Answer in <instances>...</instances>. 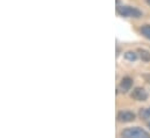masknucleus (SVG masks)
<instances>
[{
	"label": "nucleus",
	"mask_w": 150,
	"mask_h": 138,
	"mask_svg": "<svg viewBox=\"0 0 150 138\" xmlns=\"http://www.w3.org/2000/svg\"><path fill=\"white\" fill-rule=\"evenodd\" d=\"M121 136L123 138H150V134L140 127H132L122 130Z\"/></svg>",
	"instance_id": "obj_1"
},
{
	"label": "nucleus",
	"mask_w": 150,
	"mask_h": 138,
	"mask_svg": "<svg viewBox=\"0 0 150 138\" xmlns=\"http://www.w3.org/2000/svg\"><path fill=\"white\" fill-rule=\"evenodd\" d=\"M116 12L119 15L123 16V18H134V19H139L142 16V12L140 9H137L136 7H132V6H117L116 7Z\"/></svg>",
	"instance_id": "obj_2"
},
{
	"label": "nucleus",
	"mask_w": 150,
	"mask_h": 138,
	"mask_svg": "<svg viewBox=\"0 0 150 138\" xmlns=\"http://www.w3.org/2000/svg\"><path fill=\"white\" fill-rule=\"evenodd\" d=\"M116 118H117L119 122L129 123V122H133L136 118V115L133 111H129V110H121V111L117 113Z\"/></svg>",
	"instance_id": "obj_3"
},
{
	"label": "nucleus",
	"mask_w": 150,
	"mask_h": 138,
	"mask_svg": "<svg viewBox=\"0 0 150 138\" xmlns=\"http://www.w3.org/2000/svg\"><path fill=\"white\" fill-rule=\"evenodd\" d=\"M132 98L136 101H146L148 99V93L142 87H136L132 92Z\"/></svg>",
	"instance_id": "obj_4"
},
{
	"label": "nucleus",
	"mask_w": 150,
	"mask_h": 138,
	"mask_svg": "<svg viewBox=\"0 0 150 138\" xmlns=\"http://www.w3.org/2000/svg\"><path fill=\"white\" fill-rule=\"evenodd\" d=\"M133 87V79L130 77H123L120 81V85H119V88L122 93H127L128 91H130Z\"/></svg>",
	"instance_id": "obj_5"
},
{
	"label": "nucleus",
	"mask_w": 150,
	"mask_h": 138,
	"mask_svg": "<svg viewBox=\"0 0 150 138\" xmlns=\"http://www.w3.org/2000/svg\"><path fill=\"white\" fill-rule=\"evenodd\" d=\"M137 54H139V57H140L143 62H146V63L150 62V51L140 48V49H137Z\"/></svg>",
	"instance_id": "obj_6"
},
{
	"label": "nucleus",
	"mask_w": 150,
	"mask_h": 138,
	"mask_svg": "<svg viewBox=\"0 0 150 138\" xmlns=\"http://www.w3.org/2000/svg\"><path fill=\"white\" fill-rule=\"evenodd\" d=\"M125 58L129 62H135L137 58H139V54L137 52H134V51H127L125 54Z\"/></svg>",
	"instance_id": "obj_7"
},
{
	"label": "nucleus",
	"mask_w": 150,
	"mask_h": 138,
	"mask_svg": "<svg viewBox=\"0 0 150 138\" xmlns=\"http://www.w3.org/2000/svg\"><path fill=\"white\" fill-rule=\"evenodd\" d=\"M140 116L143 120H150V107L149 108H143L140 110Z\"/></svg>",
	"instance_id": "obj_8"
},
{
	"label": "nucleus",
	"mask_w": 150,
	"mask_h": 138,
	"mask_svg": "<svg viewBox=\"0 0 150 138\" xmlns=\"http://www.w3.org/2000/svg\"><path fill=\"white\" fill-rule=\"evenodd\" d=\"M141 34L150 39V25H144L141 27Z\"/></svg>",
	"instance_id": "obj_9"
},
{
	"label": "nucleus",
	"mask_w": 150,
	"mask_h": 138,
	"mask_svg": "<svg viewBox=\"0 0 150 138\" xmlns=\"http://www.w3.org/2000/svg\"><path fill=\"white\" fill-rule=\"evenodd\" d=\"M146 1H147V4H148V5L150 6V0H146Z\"/></svg>",
	"instance_id": "obj_10"
},
{
	"label": "nucleus",
	"mask_w": 150,
	"mask_h": 138,
	"mask_svg": "<svg viewBox=\"0 0 150 138\" xmlns=\"http://www.w3.org/2000/svg\"><path fill=\"white\" fill-rule=\"evenodd\" d=\"M149 128H150V124H149Z\"/></svg>",
	"instance_id": "obj_11"
}]
</instances>
